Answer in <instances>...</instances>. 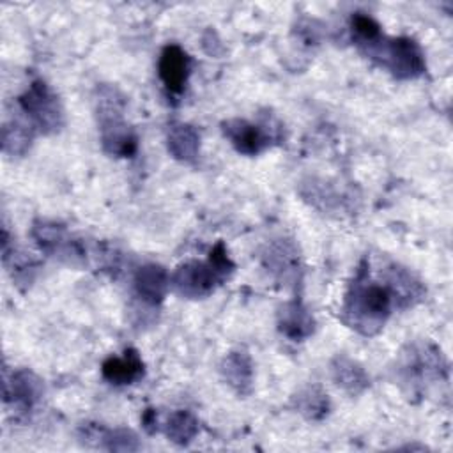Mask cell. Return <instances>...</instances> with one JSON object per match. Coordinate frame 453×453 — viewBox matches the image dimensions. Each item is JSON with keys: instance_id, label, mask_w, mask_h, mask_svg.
Here are the masks:
<instances>
[{"instance_id": "1", "label": "cell", "mask_w": 453, "mask_h": 453, "mask_svg": "<svg viewBox=\"0 0 453 453\" xmlns=\"http://www.w3.org/2000/svg\"><path fill=\"white\" fill-rule=\"evenodd\" d=\"M393 308L396 303L388 281L384 276L382 281L372 278L370 262L365 258L343 297L340 310L343 324L363 336H373L384 327Z\"/></svg>"}, {"instance_id": "2", "label": "cell", "mask_w": 453, "mask_h": 453, "mask_svg": "<svg viewBox=\"0 0 453 453\" xmlns=\"http://www.w3.org/2000/svg\"><path fill=\"white\" fill-rule=\"evenodd\" d=\"M126 99L119 88L99 85L96 97V117L101 147L108 156L131 157L138 149V138L124 119Z\"/></svg>"}, {"instance_id": "3", "label": "cell", "mask_w": 453, "mask_h": 453, "mask_svg": "<svg viewBox=\"0 0 453 453\" xmlns=\"http://www.w3.org/2000/svg\"><path fill=\"white\" fill-rule=\"evenodd\" d=\"M234 271V262L226 255L225 244L218 242L205 262L189 260L180 264L170 276L172 288L186 299H203L211 296Z\"/></svg>"}, {"instance_id": "4", "label": "cell", "mask_w": 453, "mask_h": 453, "mask_svg": "<svg viewBox=\"0 0 453 453\" xmlns=\"http://www.w3.org/2000/svg\"><path fill=\"white\" fill-rule=\"evenodd\" d=\"M357 48L398 80H414L426 69L419 44L411 37H386L382 32L368 41L356 42Z\"/></svg>"}, {"instance_id": "5", "label": "cell", "mask_w": 453, "mask_h": 453, "mask_svg": "<svg viewBox=\"0 0 453 453\" xmlns=\"http://www.w3.org/2000/svg\"><path fill=\"white\" fill-rule=\"evenodd\" d=\"M18 106L35 133L53 134L64 126V110L58 96L42 80H35L28 85L18 97Z\"/></svg>"}, {"instance_id": "6", "label": "cell", "mask_w": 453, "mask_h": 453, "mask_svg": "<svg viewBox=\"0 0 453 453\" xmlns=\"http://www.w3.org/2000/svg\"><path fill=\"white\" fill-rule=\"evenodd\" d=\"M32 237L41 251L67 265H85L87 248L64 225L55 221H37L32 226Z\"/></svg>"}, {"instance_id": "7", "label": "cell", "mask_w": 453, "mask_h": 453, "mask_svg": "<svg viewBox=\"0 0 453 453\" xmlns=\"http://www.w3.org/2000/svg\"><path fill=\"white\" fill-rule=\"evenodd\" d=\"M398 372L409 384H425V380H441L444 377L446 361L434 345L419 343L409 347Z\"/></svg>"}, {"instance_id": "8", "label": "cell", "mask_w": 453, "mask_h": 453, "mask_svg": "<svg viewBox=\"0 0 453 453\" xmlns=\"http://www.w3.org/2000/svg\"><path fill=\"white\" fill-rule=\"evenodd\" d=\"M44 393L42 380L30 370H14L4 377V400L18 414H28L41 402Z\"/></svg>"}, {"instance_id": "9", "label": "cell", "mask_w": 453, "mask_h": 453, "mask_svg": "<svg viewBox=\"0 0 453 453\" xmlns=\"http://www.w3.org/2000/svg\"><path fill=\"white\" fill-rule=\"evenodd\" d=\"M223 134L230 140L234 149L244 156H257L271 145L273 134L264 126L253 124L246 119H228L221 122Z\"/></svg>"}, {"instance_id": "10", "label": "cell", "mask_w": 453, "mask_h": 453, "mask_svg": "<svg viewBox=\"0 0 453 453\" xmlns=\"http://www.w3.org/2000/svg\"><path fill=\"white\" fill-rule=\"evenodd\" d=\"M133 288L134 297L143 306L157 308L170 288V274L159 264H143L133 276Z\"/></svg>"}, {"instance_id": "11", "label": "cell", "mask_w": 453, "mask_h": 453, "mask_svg": "<svg viewBox=\"0 0 453 453\" xmlns=\"http://www.w3.org/2000/svg\"><path fill=\"white\" fill-rule=\"evenodd\" d=\"M264 267L283 283H297L301 273V260L297 248L288 239L271 242L262 255Z\"/></svg>"}, {"instance_id": "12", "label": "cell", "mask_w": 453, "mask_h": 453, "mask_svg": "<svg viewBox=\"0 0 453 453\" xmlns=\"http://www.w3.org/2000/svg\"><path fill=\"white\" fill-rule=\"evenodd\" d=\"M191 73V58L179 44H166L157 60V74L168 94H180Z\"/></svg>"}, {"instance_id": "13", "label": "cell", "mask_w": 453, "mask_h": 453, "mask_svg": "<svg viewBox=\"0 0 453 453\" xmlns=\"http://www.w3.org/2000/svg\"><path fill=\"white\" fill-rule=\"evenodd\" d=\"M278 329L283 336L294 342H301L313 334L315 331V319L310 310L297 299L285 303L278 310Z\"/></svg>"}, {"instance_id": "14", "label": "cell", "mask_w": 453, "mask_h": 453, "mask_svg": "<svg viewBox=\"0 0 453 453\" xmlns=\"http://www.w3.org/2000/svg\"><path fill=\"white\" fill-rule=\"evenodd\" d=\"M145 366L134 349H126L122 356H110L101 365L103 379L113 386H127L143 377Z\"/></svg>"}, {"instance_id": "15", "label": "cell", "mask_w": 453, "mask_h": 453, "mask_svg": "<svg viewBox=\"0 0 453 453\" xmlns=\"http://www.w3.org/2000/svg\"><path fill=\"white\" fill-rule=\"evenodd\" d=\"M225 382L241 396H246L253 389V361L244 349L228 352L219 366Z\"/></svg>"}, {"instance_id": "16", "label": "cell", "mask_w": 453, "mask_h": 453, "mask_svg": "<svg viewBox=\"0 0 453 453\" xmlns=\"http://www.w3.org/2000/svg\"><path fill=\"white\" fill-rule=\"evenodd\" d=\"M168 152L182 163H193L200 152V133L188 122H172L166 131Z\"/></svg>"}, {"instance_id": "17", "label": "cell", "mask_w": 453, "mask_h": 453, "mask_svg": "<svg viewBox=\"0 0 453 453\" xmlns=\"http://www.w3.org/2000/svg\"><path fill=\"white\" fill-rule=\"evenodd\" d=\"M331 375L334 384L350 396L361 395L370 386V377L366 370L357 361L347 356H336L331 361Z\"/></svg>"}, {"instance_id": "18", "label": "cell", "mask_w": 453, "mask_h": 453, "mask_svg": "<svg viewBox=\"0 0 453 453\" xmlns=\"http://www.w3.org/2000/svg\"><path fill=\"white\" fill-rule=\"evenodd\" d=\"M85 439H94L99 448L108 451H138L140 441L133 430L127 428H103L97 425H87L83 428Z\"/></svg>"}, {"instance_id": "19", "label": "cell", "mask_w": 453, "mask_h": 453, "mask_svg": "<svg viewBox=\"0 0 453 453\" xmlns=\"http://www.w3.org/2000/svg\"><path fill=\"white\" fill-rule=\"evenodd\" d=\"M294 409L308 421H320L329 412V398L319 386H306L292 398Z\"/></svg>"}, {"instance_id": "20", "label": "cell", "mask_w": 453, "mask_h": 453, "mask_svg": "<svg viewBox=\"0 0 453 453\" xmlns=\"http://www.w3.org/2000/svg\"><path fill=\"white\" fill-rule=\"evenodd\" d=\"M35 134V129L30 126V122L12 119L4 124L2 127V149L5 154L21 156L28 150L32 138Z\"/></svg>"}, {"instance_id": "21", "label": "cell", "mask_w": 453, "mask_h": 453, "mask_svg": "<svg viewBox=\"0 0 453 453\" xmlns=\"http://www.w3.org/2000/svg\"><path fill=\"white\" fill-rule=\"evenodd\" d=\"M165 435L175 444H188L198 434V419L189 411H175L163 425Z\"/></svg>"}, {"instance_id": "22", "label": "cell", "mask_w": 453, "mask_h": 453, "mask_svg": "<svg viewBox=\"0 0 453 453\" xmlns=\"http://www.w3.org/2000/svg\"><path fill=\"white\" fill-rule=\"evenodd\" d=\"M142 425H143V428H145L149 434H152V432L157 430V416H156V411H154V409H147V411L143 412V416H142Z\"/></svg>"}]
</instances>
